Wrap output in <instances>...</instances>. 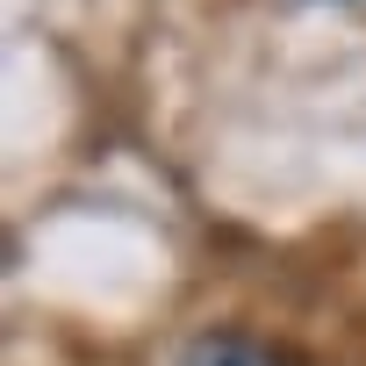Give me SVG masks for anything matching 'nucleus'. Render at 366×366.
<instances>
[{
  "label": "nucleus",
  "instance_id": "f257e3e1",
  "mask_svg": "<svg viewBox=\"0 0 366 366\" xmlns=\"http://www.w3.org/2000/svg\"><path fill=\"white\" fill-rule=\"evenodd\" d=\"M172 366H295V359L273 352V345H259V337H244V330H202V337L179 345Z\"/></svg>",
  "mask_w": 366,
  "mask_h": 366
}]
</instances>
